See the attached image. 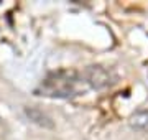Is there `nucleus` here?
I'll use <instances>...</instances> for the list:
<instances>
[{
	"mask_svg": "<svg viewBox=\"0 0 148 140\" xmlns=\"http://www.w3.org/2000/svg\"><path fill=\"white\" fill-rule=\"evenodd\" d=\"M82 76L76 69H58L48 73L35 89L36 96L43 97H71L81 91Z\"/></svg>",
	"mask_w": 148,
	"mask_h": 140,
	"instance_id": "obj_1",
	"label": "nucleus"
},
{
	"mask_svg": "<svg viewBox=\"0 0 148 140\" xmlns=\"http://www.w3.org/2000/svg\"><path fill=\"white\" fill-rule=\"evenodd\" d=\"M81 76H82V81L87 86L94 87V89H104V87L110 86V84L115 82V78L112 74V71L101 65L87 66Z\"/></svg>",
	"mask_w": 148,
	"mask_h": 140,
	"instance_id": "obj_2",
	"label": "nucleus"
},
{
	"mask_svg": "<svg viewBox=\"0 0 148 140\" xmlns=\"http://www.w3.org/2000/svg\"><path fill=\"white\" fill-rule=\"evenodd\" d=\"M25 114L28 115V119H30L32 122H35V124H38V125H41V127H46V129L54 127L51 117H49L48 114L43 112L41 109H38V107H25Z\"/></svg>",
	"mask_w": 148,
	"mask_h": 140,
	"instance_id": "obj_3",
	"label": "nucleus"
},
{
	"mask_svg": "<svg viewBox=\"0 0 148 140\" xmlns=\"http://www.w3.org/2000/svg\"><path fill=\"white\" fill-rule=\"evenodd\" d=\"M130 125L132 129L140 130V132H148V109L138 110L130 117Z\"/></svg>",
	"mask_w": 148,
	"mask_h": 140,
	"instance_id": "obj_4",
	"label": "nucleus"
}]
</instances>
